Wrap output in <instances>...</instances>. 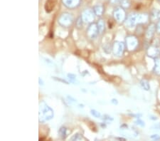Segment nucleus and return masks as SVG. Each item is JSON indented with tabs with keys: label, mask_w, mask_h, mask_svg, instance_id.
Segmentation results:
<instances>
[{
	"label": "nucleus",
	"mask_w": 160,
	"mask_h": 141,
	"mask_svg": "<svg viewBox=\"0 0 160 141\" xmlns=\"http://www.w3.org/2000/svg\"><path fill=\"white\" fill-rule=\"evenodd\" d=\"M159 139H160V138H159Z\"/></svg>",
	"instance_id": "f704fd0d"
},
{
	"label": "nucleus",
	"mask_w": 160,
	"mask_h": 141,
	"mask_svg": "<svg viewBox=\"0 0 160 141\" xmlns=\"http://www.w3.org/2000/svg\"><path fill=\"white\" fill-rule=\"evenodd\" d=\"M156 30L159 34H160V19L159 20V22H157V24L156 25Z\"/></svg>",
	"instance_id": "bb28decb"
},
{
	"label": "nucleus",
	"mask_w": 160,
	"mask_h": 141,
	"mask_svg": "<svg viewBox=\"0 0 160 141\" xmlns=\"http://www.w3.org/2000/svg\"><path fill=\"white\" fill-rule=\"evenodd\" d=\"M149 17L146 14H132L125 19V25L128 28L136 27L138 24H144L148 21Z\"/></svg>",
	"instance_id": "f257e3e1"
},
{
	"label": "nucleus",
	"mask_w": 160,
	"mask_h": 141,
	"mask_svg": "<svg viewBox=\"0 0 160 141\" xmlns=\"http://www.w3.org/2000/svg\"><path fill=\"white\" fill-rule=\"evenodd\" d=\"M95 14L93 10L86 9L82 12L81 17L84 22L92 23L95 19Z\"/></svg>",
	"instance_id": "6e6552de"
},
{
	"label": "nucleus",
	"mask_w": 160,
	"mask_h": 141,
	"mask_svg": "<svg viewBox=\"0 0 160 141\" xmlns=\"http://www.w3.org/2000/svg\"><path fill=\"white\" fill-rule=\"evenodd\" d=\"M68 78L71 83H75V81H76V76L74 75V74H68Z\"/></svg>",
	"instance_id": "b1692460"
},
{
	"label": "nucleus",
	"mask_w": 160,
	"mask_h": 141,
	"mask_svg": "<svg viewBox=\"0 0 160 141\" xmlns=\"http://www.w3.org/2000/svg\"><path fill=\"white\" fill-rule=\"evenodd\" d=\"M38 115H39V122L44 123L53 118V111L47 104H46L45 102H42L40 103Z\"/></svg>",
	"instance_id": "f03ea898"
},
{
	"label": "nucleus",
	"mask_w": 160,
	"mask_h": 141,
	"mask_svg": "<svg viewBox=\"0 0 160 141\" xmlns=\"http://www.w3.org/2000/svg\"><path fill=\"white\" fill-rule=\"evenodd\" d=\"M83 20L82 19V17H80L78 18V19H77L76 21V26L78 28V29H81L82 27V23H83Z\"/></svg>",
	"instance_id": "412c9836"
},
{
	"label": "nucleus",
	"mask_w": 160,
	"mask_h": 141,
	"mask_svg": "<svg viewBox=\"0 0 160 141\" xmlns=\"http://www.w3.org/2000/svg\"><path fill=\"white\" fill-rule=\"evenodd\" d=\"M150 17L152 20L159 19V18H160V11L157 9H154L151 13Z\"/></svg>",
	"instance_id": "6ab92c4d"
},
{
	"label": "nucleus",
	"mask_w": 160,
	"mask_h": 141,
	"mask_svg": "<svg viewBox=\"0 0 160 141\" xmlns=\"http://www.w3.org/2000/svg\"><path fill=\"white\" fill-rule=\"evenodd\" d=\"M57 4V0H46L44 5L46 12L50 13L53 11Z\"/></svg>",
	"instance_id": "9b49d317"
},
{
	"label": "nucleus",
	"mask_w": 160,
	"mask_h": 141,
	"mask_svg": "<svg viewBox=\"0 0 160 141\" xmlns=\"http://www.w3.org/2000/svg\"><path fill=\"white\" fill-rule=\"evenodd\" d=\"M120 1H121V0H110V3L112 4L120 3Z\"/></svg>",
	"instance_id": "c85d7f7f"
},
{
	"label": "nucleus",
	"mask_w": 160,
	"mask_h": 141,
	"mask_svg": "<svg viewBox=\"0 0 160 141\" xmlns=\"http://www.w3.org/2000/svg\"><path fill=\"white\" fill-rule=\"evenodd\" d=\"M90 113H91L92 116H94L95 118H100V117H101V114L100 113V112L97 111L96 110L92 109V110H91V111H90Z\"/></svg>",
	"instance_id": "5701e85b"
},
{
	"label": "nucleus",
	"mask_w": 160,
	"mask_h": 141,
	"mask_svg": "<svg viewBox=\"0 0 160 141\" xmlns=\"http://www.w3.org/2000/svg\"><path fill=\"white\" fill-rule=\"evenodd\" d=\"M140 86L144 90H145V91H149V90L150 89V86H149V81L148 80H146V79H142V80L140 81Z\"/></svg>",
	"instance_id": "f3484780"
},
{
	"label": "nucleus",
	"mask_w": 160,
	"mask_h": 141,
	"mask_svg": "<svg viewBox=\"0 0 160 141\" xmlns=\"http://www.w3.org/2000/svg\"><path fill=\"white\" fill-rule=\"evenodd\" d=\"M120 4L124 9H128L130 7V0H121Z\"/></svg>",
	"instance_id": "aec40b11"
},
{
	"label": "nucleus",
	"mask_w": 160,
	"mask_h": 141,
	"mask_svg": "<svg viewBox=\"0 0 160 141\" xmlns=\"http://www.w3.org/2000/svg\"><path fill=\"white\" fill-rule=\"evenodd\" d=\"M156 30V26L154 24H151L149 25L148 29L146 30V38H148V39H150L154 34V32H155Z\"/></svg>",
	"instance_id": "ddd939ff"
},
{
	"label": "nucleus",
	"mask_w": 160,
	"mask_h": 141,
	"mask_svg": "<svg viewBox=\"0 0 160 141\" xmlns=\"http://www.w3.org/2000/svg\"><path fill=\"white\" fill-rule=\"evenodd\" d=\"M159 48L156 44L151 45L148 49V55L152 58H157L159 54Z\"/></svg>",
	"instance_id": "9d476101"
},
{
	"label": "nucleus",
	"mask_w": 160,
	"mask_h": 141,
	"mask_svg": "<svg viewBox=\"0 0 160 141\" xmlns=\"http://www.w3.org/2000/svg\"><path fill=\"white\" fill-rule=\"evenodd\" d=\"M38 81H39V84L41 86H43V82L42 80H41V78H38Z\"/></svg>",
	"instance_id": "7c9ffc66"
},
{
	"label": "nucleus",
	"mask_w": 160,
	"mask_h": 141,
	"mask_svg": "<svg viewBox=\"0 0 160 141\" xmlns=\"http://www.w3.org/2000/svg\"><path fill=\"white\" fill-rule=\"evenodd\" d=\"M118 140H125V138H118Z\"/></svg>",
	"instance_id": "473e14b6"
},
{
	"label": "nucleus",
	"mask_w": 160,
	"mask_h": 141,
	"mask_svg": "<svg viewBox=\"0 0 160 141\" xmlns=\"http://www.w3.org/2000/svg\"><path fill=\"white\" fill-rule=\"evenodd\" d=\"M100 34L98 27V24L95 23H91L87 29V36L91 39H94V38L98 37V35Z\"/></svg>",
	"instance_id": "423d86ee"
},
{
	"label": "nucleus",
	"mask_w": 160,
	"mask_h": 141,
	"mask_svg": "<svg viewBox=\"0 0 160 141\" xmlns=\"http://www.w3.org/2000/svg\"><path fill=\"white\" fill-rule=\"evenodd\" d=\"M103 120H108V121H110V120H113V118H112V117L109 116V115H105L104 116H103Z\"/></svg>",
	"instance_id": "a878e982"
},
{
	"label": "nucleus",
	"mask_w": 160,
	"mask_h": 141,
	"mask_svg": "<svg viewBox=\"0 0 160 141\" xmlns=\"http://www.w3.org/2000/svg\"><path fill=\"white\" fill-rule=\"evenodd\" d=\"M111 103H112L114 104V105H118V101L117 99L113 98V99H112V101H111Z\"/></svg>",
	"instance_id": "c756f323"
},
{
	"label": "nucleus",
	"mask_w": 160,
	"mask_h": 141,
	"mask_svg": "<svg viewBox=\"0 0 160 141\" xmlns=\"http://www.w3.org/2000/svg\"><path fill=\"white\" fill-rule=\"evenodd\" d=\"M81 0H62L63 4L69 9H74L80 4Z\"/></svg>",
	"instance_id": "f8f14e48"
},
{
	"label": "nucleus",
	"mask_w": 160,
	"mask_h": 141,
	"mask_svg": "<svg viewBox=\"0 0 160 141\" xmlns=\"http://www.w3.org/2000/svg\"><path fill=\"white\" fill-rule=\"evenodd\" d=\"M58 24L63 27H70L73 23V17L69 13H63L58 19Z\"/></svg>",
	"instance_id": "7ed1b4c3"
},
{
	"label": "nucleus",
	"mask_w": 160,
	"mask_h": 141,
	"mask_svg": "<svg viewBox=\"0 0 160 141\" xmlns=\"http://www.w3.org/2000/svg\"><path fill=\"white\" fill-rule=\"evenodd\" d=\"M135 123H136L137 125H140L141 127H144V125H145V124H144V122H143L142 120H140V119H138V120H137L136 121H135Z\"/></svg>",
	"instance_id": "393cba45"
},
{
	"label": "nucleus",
	"mask_w": 160,
	"mask_h": 141,
	"mask_svg": "<svg viewBox=\"0 0 160 141\" xmlns=\"http://www.w3.org/2000/svg\"><path fill=\"white\" fill-rule=\"evenodd\" d=\"M120 130L124 135L129 138H135L138 135V132L134 128H130L127 125H122L120 127Z\"/></svg>",
	"instance_id": "1a4fd4ad"
},
{
	"label": "nucleus",
	"mask_w": 160,
	"mask_h": 141,
	"mask_svg": "<svg viewBox=\"0 0 160 141\" xmlns=\"http://www.w3.org/2000/svg\"><path fill=\"white\" fill-rule=\"evenodd\" d=\"M113 16L115 19L119 23H122L125 21L126 19V13L125 9L122 7H119L116 9L113 12Z\"/></svg>",
	"instance_id": "0eeeda50"
},
{
	"label": "nucleus",
	"mask_w": 160,
	"mask_h": 141,
	"mask_svg": "<svg viewBox=\"0 0 160 141\" xmlns=\"http://www.w3.org/2000/svg\"><path fill=\"white\" fill-rule=\"evenodd\" d=\"M82 138V136L81 134H78V133H76V134L73 135V136L71 137V140H80Z\"/></svg>",
	"instance_id": "4be33fe9"
},
{
	"label": "nucleus",
	"mask_w": 160,
	"mask_h": 141,
	"mask_svg": "<svg viewBox=\"0 0 160 141\" xmlns=\"http://www.w3.org/2000/svg\"><path fill=\"white\" fill-rule=\"evenodd\" d=\"M93 11L95 12V15H97V16H98V17H100V16H102L103 12H104V7H103L102 5H101V4L95 5L93 8Z\"/></svg>",
	"instance_id": "4468645a"
},
{
	"label": "nucleus",
	"mask_w": 160,
	"mask_h": 141,
	"mask_svg": "<svg viewBox=\"0 0 160 141\" xmlns=\"http://www.w3.org/2000/svg\"><path fill=\"white\" fill-rule=\"evenodd\" d=\"M158 1H159V2L160 3V0H158Z\"/></svg>",
	"instance_id": "72a5a7b5"
},
{
	"label": "nucleus",
	"mask_w": 160,
	"mask_h": 141,
	"mask_svg": "<svg viewBox=\"0 0 160 141\" xmlns=\"http://www.w3.org/2000/svg\"><path fill=\"white\" fill-rule=\"evenodd\" d=\"M58 134L59 136L61 137V139H66L68 136V133H67V128L64 126H62L58 130Z\"/></svg>",
	"instance_id": "dca6fc26"
},
{
	"label": "nucleus",
	"mask_w": 160,
	"mask_h": 141,
	"mask_svg": "<svg viewBox=\"0 0 160 141\" xmlns=\"http://www.w3.org/2000/svg\"><path fill=\"white\" fill-rule=\"evenodd\" d=\"M151 116H152V115H151ZM152 118H150L152 119V120H157V118L156 117H154V116H152Z\"/></svg>",
	"instance_id": "2f4dec72"
},
{
	"label": "nucleus",
	"mask_w": 160,
	"mask_h": 141,
	"mask_svg": "<svg viewBox=\"0 0 160 141\" xmlns=\"http://www.w3.org/2000/svg\"><path fill=\"white\" fill-rule=\"evenodd\" d=\"M112 50L115 56L120 57L123 55L124 51H125V44L122 42H115L112 45Z\"/></svg>",
	"instance_id": "20e7f679"
},
{
	"label": "nucleus",
	"mask_w": 160,
	"mask_h": 141,
	"mask_svg": "<svg viewBox=\"0 0 160 141\" xmlns=\"http://www.w3.org/2000/svg\"><path fill=\"white\" fill-rule=\"evenodd\" d=\"M126 47L129 51H134L138 47L139 42L135 36H129L126 38Z\"/></svg>",
	"instance_id": "39448f33"
},
{
	"label": "nucleus",
	"mask_w": 160,
	"mask_h": 141,
	"mask_svg": "<svg viewBox=\"0 0 160 141\" xmlns=\"http://www.w3.org/2000/svg\"><path fill=\"white\" fill-rule=\"evenodd\" d=\"M154 73L157 76H160V58H156L154 60Z\"/></svg>",
	"instance_id": "2eb2a0df"
},
{
	"label": "nucleus",
	"mask_w": 160,
	"mask_h": 141,
	"mask_svg": "<svg viewBox=\"0 0 160 141\" xmlns=\"http://www.w3.org/2000/svg\"><path fill=\"white\" fill-rule=\"evenodd\" d=\"M98 24V30H99V33L100 34H102L104 32L105 29V22L103 20L100 19L98 21V22L97 23Z\"/></svg>",
	"instance_id": "a211bd4d"
},
{
	"label": "nucleus",
	"mask_w": 160,
	"mask_h": 141,
	"mask_svg": "<svg viewBox=\"0 0 160 141\" xmlns=\"http://www.w3.org/2000/svg\"><path fill=\"white\" fill-rule=\"evenodd\" d=\"M53 79H55V80H56V81H61V82H63V83H66V84H68V82H67V81H65V80H62V79L57 78H56V77H53Z\"/></svg>",
	"instance_id": "cd10ccee"
}]
</instances>
